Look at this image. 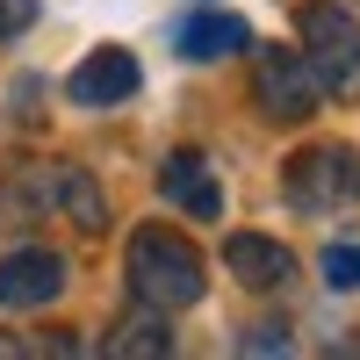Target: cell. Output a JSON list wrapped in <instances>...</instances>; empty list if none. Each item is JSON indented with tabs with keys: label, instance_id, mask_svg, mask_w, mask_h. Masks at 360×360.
<instances>
[{
	"label": "cell",
	"instance_id": "6da1fadb",
	"mask_svg": "<svg viewBox=\"0 0 360 360\" xmlns=\"http://www.w3.org/2000/svg\"><path fill=\"white\" fill-rule=\"evenodd\" d=\"M130 288H137V303L144 310H195L202 303V288H209V266L195 252V238L188 231H166V224H144L130 238Z\"/></svg>",
	"mask_w": 360,
	"mask_h": 360
},
{
	"label": "cell",
	"instance_id": "7a4b0ae2",
	"mask_svg": "<svg viewBox=\"0 0 360 360\" xmlns=\"http://www.w3.org/2000/svg\"><path fill=\"white\" fill-rule=\"evenodd\" d=\"M303 65L324 101L360 94V15L353 8H339V0H310L303 8Z\"/></svg>",
	"mask_w": 360,
	"mask_h": 360
},
{
	"label": "cell",
	"instance_id": "3957f363",
	"mask_svg": "<svg viewBox=\"0 0 360 360\" xmlns=\"http://www.w3.org/2000/svg\"><path fill=\"white\" fill-rule=\"evenodd\" d=\"M281 195L303 209V217H332L339 202L360 195V152H346V144H310V152H295L288 173H281Z\"/></svg>",
	"mask_w": 360,
	"mask_h": 360
},
{
	"label": "cell",
	"instance_id": "277c9868",
	"mask_svg": "<svg viewBox=\"0 0 360 360\" xmlns=\"http://www.w3.org/2000/svg\"><path fill=\"white\" fill-rule=\"evenodd\" d=\"M252 94H259V115L266 123H310L317 115V79L303 65V51H281V44H266L252 58Z\"/></svg>",
	"mask_w": 360,
	"mask_h": 360
},
{
	"label": "cell",
	"instance_id": "5b68a950",
	"mask_svg": "<svg viewBox=\"0 0 360 360\" xmlns=\"http://www.w3.org/2000/svg\"><path fill=\"white\" fill-rule=\"evenodd\" d=\"M65 259L44 252V245H29V252H8L0 259V310H44L51 295H65Z\"/></svg>",
	"mask_w": 360,
	"mask_h": 360
},
{
	"label": "cell",
	"instance_id": "8992f818",
	"mask_svg": "<svg viewBox=\"0 0 360 360\" xmlns=\"http://www.w3.org/2000/svg\"><path fill=\"white\" fill-rule=\"evenodd\" d=\"M137 58L123 51V44H101L94 58H79L72 65V79H65V94L79 101V108H115V101H130L137 94Z\"/></svg>",
	"mask_w": 360,
	"mask_h": 360
},
{
	"label": "cell",
	"instance_id": "52a82bcc",
	"mask_svg": "<svg viewBox=\"0 0 360 360\" xmlns=\"http://www.w3.org/2000/svg\"><path fill=\"white\" fill-rule=\"evenodd\" d=\"M224 274H231L238 288H281V281L295 274V259H288V245H281V238L231 231V238H224Z\"/></svg>",
	"mask_w": 360,
	"mask_h": 360
},
{
	"label": "cell",
	"instance_id": "ba28073f",
	"mask_svg": "<svg viewBox=\"0 0 360 360\" xmlns=\"http://www.w3.org/2000/svg\"><path fill=\"white\" fill-rule=\"evenodd\" d=\"M159 188L173 209H188V217H224V188L209 180V159L202 152H173L166 173H159Z\"/></svg>",
	"mask_w": 360,
	"mask_h": 360
},
{
	"label": "cell",
	"instance_id": "9c48e42d",
	"mask_svg": "<svg viewBox=\"0 0 360 360\" xmlns=\"http://www.w3.org/2000/svg\"><path fill=\"white\" fill-rule=\"evenodd\" d=\"M44 195L65 209L79 231H108V195H101V180L86 173V166H58V173L44 180Z\"/></svg>",
	"mask_w": 360,
	"mask_h": 360
},
{
	"label": "cell",
	"instance_id": "30bf717a",
	"mask_svg": "<svg viewBox=\"0 0 360 360\" xmlns=\"http://www.w3.org/2000/svg\"><path fill=\"white\" fill-rule=\"evenodd\" d=\"M245 44H252V29L238 15H188V22H180V51L202 58V65H209V58H238Z\"/></svg>",
	"mask_w": 360,
	"mask_h": 360
},
{
	"label": "cell",
	"instance_id": "8fae6325",
	"mask_svg": "<svg viewBox=\"0 0 360 360\" xmlns=\"http://www.w3.org/2000/svg\"><path fill=\"white\" fill-rule=\"evenodd\" d=\"M108 353H115V360H166V353H173L166 310H152V317H123V324L108 332Z\"/></svg>",
	"mask_w": 360,
	"mask_h": 360
},
{
	"label": "cell",
	"instance_id": "7c38bea8",
	"mask_svg": "<svg viewBox=\"0 0 360 360\" xmlns=\"http://www.w3.org/2000/svg\"><path fill=\"white\" fill-rule=\"evenodd\" d=\"M324 281H332V288H360V245H332V252H324Z\"/></svg>",
	"mask_w": 360,
	"mask_h": 360
},
{
	"label": "cell",
	"instance_id": "4fadbf2b",
	"mask_svg": "<svg viewBox=\"0 0 360 360\" xmlns=\"http://www.w3.org/2000/svg\"><path fill=\"white\" fill-rule=\"evenodd\" d=\"M29 22H37V0H0V44H8V37H22Z\"/></svg>",
	"mask_w": 360,
	"mask_h": 360
},
{
	"label": "cell",
	"instance_id": "5bb4252c",
	"mask_svg": "<svg viewBox=\"0 0 360 360\" xmlns=\"http://www.w3.org/2000/svg\"><path fill=\"white\" fill-rule=\"evenodd\" d=\"M245 353H288V332H281V324H252V332H245Z\"/></svg>",
	"mask_w": 360,
	"mask_h": 360
}]
</instances>
